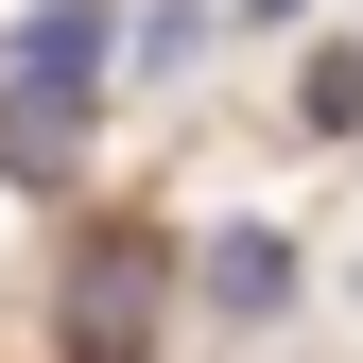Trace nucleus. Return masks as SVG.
<instances>
[{"instance_id": "7", "label": "nucleus", "mask_w": 363, "mask_h": 363, "mask_svg": "<svg viewBox=\"0 0 363 363\" xmlns=\"http://www.w3.org/2000/svg\"><path fill=\"white\" fill-rule=\"evenodd\" d=\"M242 18H294V0H242Z\"/></svg>"}, {"instance_id": "1", "label": "nucleus", "mask_w": 363, "mask_h": 363, "mask_svg": "<svg viewBox=\"0 0 363 363\" xmlns=\"http://www.w3.org/2000/svg\"><path fill=\"white\" fill-rule=\"evenodd\" d=\"M191 294V259L156 242V225H69L52 259V346L69 363H156V311Z\"/></svg>"}, {"instance_id": "5", "label": "nucleus", "mask_w": 363, "mask_h": 363, "mask_svg": "<svg viewBox=\"0 0 363 363\" xmlns=\"http://www.w3.org/2000/svg\"><path fill=\"white\" fill-rule=\"evenodd\" d=\"M294 121H311V139H346V121H363V52H346V35H329V52H294Z\"/></svg>"}, {"instance_id": "3", "label": "nucleus", "mask_w": 363, "mask_h": 363, "mask_svg": "<svg viewBox=\"0 0 363 363\" xmlns=\"http://www.w3.org/2000/svg\"><path fill=\"white\" fill-rule=\"evenodd\" d=\"M191 294L225 311V329H277V311H294V242H277V225H208V242H191Z\"/></svg>"}, {"instance_id": "6", "label": "nucleus", "mask_w": 363, "mask_h": 363, "mask_svg": "<svg viewBox=\"0 0 363 363\" xmlns=\"http://www.w3.org/2000/svg\"><path fill=\"white\" fill-rule=\"evenodd\" d=\"M121 52H139V69H191V52H208V0H139V18H121Z\"/></svg>"}, {"instance_id": "2", "label": "nucleus", "mask_w": 363, "mask_h": 363, "mask_svg": "<svg viewBox=\"0 0 363 363\" xmlns=\"http://www.w3.org/2000/svg\"><path fill=\"white\" fill-rule=\"evenodd\" d=\"M0 69H18V86H52V104H104V69H121V0H35Z\"/></svg>"}, {"instance_id": "4", "label": "nucleus", "mask_w": 363, "mask_h": 363, "mask_svg": "<svg viewBox=\"0 0 363 363\" xmlns=\"http://www.w3.org/2000/svg\"><path fill=\"white\" fill-rule=\"evenodd\" d=\"M69 156H86V104H52V86H18V69H0V173H18V191H52Z\"/></svg>"}]
</instances>
